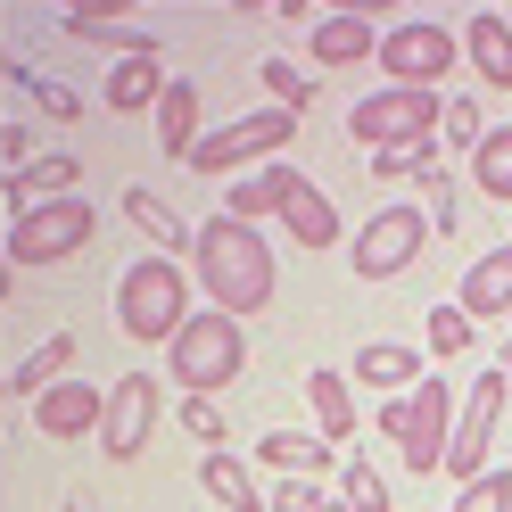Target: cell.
<instances>
[{
    "label": "cell",
    "instance_id": "37",
    "mask_svg": "<svg viewBox=\"0 0 512 512\" xmlns=\"http://www.w3.org/2000/svg\"><path fill=\"white\" fill-rule=\"evenodd\" d=\"M0 157H9V174H25V124H9V133H0Z\"/></svg>",
    "mask_w": 512,
    "mask_h": 512
},
{
    "label": "cell",
    "instance_id": "29",
    "mask_svg": "<svg viewBox=\"0 0 512 512\" xmlns=\"http://www.w3.org/2000/svg\"><path fill=\"white\" fill-rule=\"evenodd\" d=\"M455 512H512V471H479V479H463V496H455Z\"/></svg>",
    "mask_w": 512,
    "mask_h": 512
},
{
    "label": "cell",
    "instance_id": "20",
    "mask_svg": "<svg viewBox=\"0 0 512 512\" xmlns=\"http://www.w3.org/2000/svg\"><path fill=\"white\" fill-rule=\"evenodd\" d=\"M347 380H364V389H405V380H422V356L397 347V339H364V356H356Z\"/></svg>",
    "mask_w": 512,
    "mask_h": 512
},
{
    "label": "cell",
    "instance_id": "7",
    "mask_svg": "<svg viewBox=\"0 0 512 512\" xmlns=\"http://www.w3.org/2000/svg\"><path fill=\"white\" fill-rule=\"evenodd\" d=\"M422 248H430V215L413 207V199H397V207H380L364 232H356V273L364 281H397Z\"/></svg>",
    "mask_w": 512,
    "mask_h": 512
},
{
    "label": "cell",
    "instance_id": "9",
    "mask_svg": "<svg viewBox=\"0 0 512 512\" xmlns=\"http://www.w3.org/2000/svg\"><path fill=\"white\" fill-rule=\"evenodd\" d=\"M290 141H298V116H290V108H256V116H240V124H223V133H207L190 166H199V174H232V166L273 157V149H290Z\"/></svg>",
    "mask_w": 512,
    "mask_h": 512
},
{
    "label": "cell",
    "instance_id": "28",
    "mask_svg": "<svg viewBox=\"0 0 512 512\" xmlns=\"http://www.w3.org/2000/svg\"><path fill=\"white\" fill-rule=\"evenodd\" d=\"M471 182L488 190V199H512V124H504V133H488V141L471 149Z\"/></svg>",
    "mask_w": 512,
    "mask_h": 512
},
{
    "label": "cell",
    "instance_id": "35",
    "mask_svg": "<svg viewBox=\"0 0 512 512\" xmlns=\"http://www.w3.org/2000/svg\"><path fill=\"white\" fill-rule=\"evenodd\" d=\"M446 133H455V141H488V116H479V100H446Z\"/></svg>",
    "mask_w": 512,
    "mask_h": 512
},
{
    "label": "cell",
    "instance_id": "12",
    "mask_svg": "<svg viewBox=\"0 0 512 512\" xmlns=\"http://www.w3.org/2000/svg\"><path fill=\"white\" fill-rule=\"evenodd\" d=\"M34 422H42V438L75 446V438H91V430L108 422V397L91 389V380H58L50 397H34Z\"/></svg>",
    "mask_w": 512,
    "mask_h": 512
},
{
    "label": "cell",
    "instance_id": "10",
    "mask_svg": "<svg viewBox=\"0 0 512 512\" xmlns=\"http://www.w3.org/2000/svg\"><path fill=\"white\" fill-rule=\"evenodd\" d=\"M157 413H166V397H157V372H124L108 380V422H100V446H108V463H133L149 430H157Z\"/></svg>",
    "mask_w": 512,
    "mask_h": 512
},
{
    "label": "cell",
    "instance_id": "30",
    "mask_svg": "<svg viewBox=\"0 0 512 512\" xmlns=\"http://www.w3.org/2000/svg\"><path fill=\"white\" fill-rule=\"evenodd\" d=\"M256 75H265V91H273V108H290V116H306V100H314V83L290 67V58H265V67H256Z\"/></svg>",
    "mask_w": 512,
    "mask_h": 512
},
{
    "label": "cell",
    "instance_id": "23",
    "mask_svg": "<svg viewBox=\"0 0 512 512\" xmlns=\"http://www.w3.org/2000/svg\"><path fill=\"white\" fill-rule=\"evenodd\" d=\"M306 405H314V422H323V438H347V430H356L347 372H306Z\"/></svg>",
    "mask_w": 512,
    "mask_h": 512
},
{
    "label": "cell",
    "instance_id": "2",
    "mask_svg": "<svg viewBox=\"0 0 512 512\" xmlns=\"http://www.w3.org/2000/svg\"><path fill=\"white\" fill-rule=\"evenodd\" d=\"M116 323L124 339H141V347H174L182 323H190V281L174 256H141V265H124L116 281Z\"/></svg>",
    "mask_w": 512,
    "mask_h": 512
},
{
    "label": "cell",
    "instance_id": "38",
    "mask_svg": "<svg viewBox=\"0 0 512 512\" xmlns=\"http://www.w3.org/2000/svg\"><path fill=\"white\" fill-rule=\"evenodd\" d=\"M67 512H91V504H83V496H75V504H67Z\"/></svg>",
    "mask_w": 512,
    "mask_h": 512
},
{
    "label": "cell",
    "instance_id": "21",
    "mask_svg": "<svg viewBox=\"0 0 512 512\" xmlns=\"http://www.w3.org/2000/svg\"><path fill=\"white\" fill-rule=\"evenodd\" d=\"M199 488H207L223 512H265V504H256V479H248V463H240V455H223V446L199 463Z\"/></svg>",
    "mask_w": 512,
    "mask_h": 512
},
{
    "label": "cell",
    "instance_id": "34",
    "mask_svg": "<svg viewBox=\"0 0 512 512\" xmlns=\"http://www.w3.org/2000/svg\"><path fill=\"white\" fill-rule=\"evenodd\" d=\"M273 512H347V496H323L314 479H290V488L273 496Z\"/></svg>",
    "mask_w": 512,
    "mask_h": 512
},
{
    "label": "cell",
    "instance_id": "39",
    "mask_svg": "<svg viewBox=\"0 0 512 512\" xmlns=\"http://www.w3.org/2000/svg\"><path fill=\"white\" fill-rule=\"evenodd\" d=\"M504 380H512V372H504Z\"/></svg>",
    "mask_w": 512,
    "mask_h": 512
},
{
    "label": "cell",
    "instance_id": "27",
    "mask_svg": "<svg viewBox=\"0 0 512 512\" xmlns=\"http://www.w3.org/2000/svg\"><path fill=\"white\" fill-rule=\"evenodd\" d=\"M256 455H265L273 471H323L331 446H314L306 430H265V438H256Z\"/></svg>",
    "mask_w": 512,
    "mask_h": 512
},
{
    "label": "cell",
    "instance_id": "24",
    "mask_svg": "<svg viewBox=\"0 0 512 512\" xmlns=\"http://www.w3.org/2000/svg\"><path fill=\"white\" fill-rule=\"evenodd\" d=\"M67 364H75V339L58 331L50 347H34V356H25V364L9 372V389H17V397H50V389H58V372H67Z\"/></svg>",
    "mask_w": 512,
    "mask_h": 512
},
{
    "label": "cell",
    "instance_id": "3",
    "mask_svg": "<svg viewBox=\"0 0 512 512\" xmlns=\"http://www.w3.org/2000/svg\"><path fill=\"white\" fill-rule=\"evenodd\" d=\"M356 141L372 149V157H397V149H438V124H446V108H438V91H372V100H356Z\"/></svg>",
    "mask_w": 512,
    "mask_h": 512
},
{
    "label": "cell",
    "instance_id": "4",
    "mask_svg": "<svg viewBox=\"0 0 512 512\" xmlns=\"http://www.w3.org/2000/svg\"><path fill=\"white\" fill-rule=\"evenodd\" d=\"M248 372V339H240V314H190L182 339H174V380L190 397H207V389H232V380Z\"/></svg>",
    "mask_w": 512,
    "mask_h": 512
},
{
    "label": "cell",
    "instance_id": "16",
    "mask_svg": "<svg viewBox=\"0 0 512 512\" xmlns=\"http://www.w3.org/2000/svg\"><path fill=\"white\" fill-rule=\"evenodd\" d=\"M166 58L157 50H141V58H116V75H108V108H157L166 100Z\"/></svg>",
    "mask_w": 512,
    "mask_h": 512
},
{
    "label": "cell",
    "instance_id": "8",
    "mask_svg": "<svg viewBox=\"0 0 512 512\" xmlns=\"http://www.w3.org/2000/svg\"><path fill=\"white\" fill-rule=\"evenodd\" d=\"M446 430H455V389H446V380H413V397H405V430H397L413 479H438V471H446V446H455Z\"/></svg>",
    "mask_w": 512,
    "mask_h": 512
},
{
    "label": "cell",
    "instance_id": "6",
    "mask_svg": "<svg viewBox=\"0 0 512 512\" xmlns=\"http://www.w3.org/2000/svg\"><path fill=\"white\" fill-rule=\"evenodd\" d=\"M91 232H100V215L83 199H50V207L9 223V265H58V256H75Z\"/></svg>",
    "mask_w": 512,
    "mask_h": 512
},
{
    "label": "cell",
    "instance_id": "14",
    "mask_svg": "<svg viewBox=\"0 0 512 512\" xmlns=\"http://www.w3.org/2000/svg\"><path fill=\"white\" fill-rule=\"evenodd\" d=\"M356 58H380V34H372V17H323L314 25V67H356Z\"/></svg>",
    "mask_w": 512,
    "mask_h": 512
},
{
    "label": "cell",
    "instance_id": "33",
    "mask_svg": "<svg viewBox=\"0 0 512 512\" xmlns=\"http://www.w3.org/2000/svg\"><path fill=\"white\" fill-rule=\"evenodd\" d=\"M347 512H389V479L372 463H347Z\"/></svg>",
    "mask_w": 512,
    "mask_h": 512
},
{
    "label": "cell",
    "instance_id": "19",
    "mask_svg": "<svg viewBox=\"0 0 512 512\" xmlns=\"http://www.w3.org/2000/svg\"><path fill=\"white\" fill-rule=\"evenodd\" d=\"M281 223H290V240H298V248H331V240H339V207H331L314 182H298V190H290Z\"/></svg>",
    "mask_w": 512,
    "mask_h": 512
},
{
    "label": "cell",
    "instance_id": "11",
    "mask_svg": "<svg viewBox=\"0 0 512 512\" xmlns=\"http://www.w3.org/2000/svg\"><path fill=\"white\" fill-rule=\"evenodd\" d=\"M504 389H512L504 372H488V380L471 389L463 430H455V446H446V471H455V479H479V471H488V455H496V422H504Z\"/></svg>",
    "mask_w": 512,
    "mask_h": 512
},
{
    "label": "cell",
    "instance_id": "26",
    "mask_svg": "<svg viewBox=\"0 0 512 512\" xmlns=\"http://www.w3.org/2000/svg\"><path fill=\"white\" fill-rule=\"evenodd\" d=\"M58 25H67L75 42H100V50H116V58H141V50H157L149 34H133V25H116V17H91V9H67Z\"/></svg>",
    "mask_w": 512,
    "mask_h": 512
},
{
    "label": "cell",
    "instance_id": "22",
    "mask_svg": "<svg viewBox=\"0 0 512 512\" xmlns=\"http://www.w3.org/2000/svg\"><path fill=\"white\" fill-rule=\"evenodd\" d=\"M124 215H133V223H141V232H149L157 248H199V232H190V223H182L166 199H157V190H141V182L124 190Z\"/></svg>",
    "mask_w": 512,
    "mask_h": 512
},
{
    "label": "cell",
    "instance_id": "17",
    "mask_svg": "<svg viewBox=\"0 0 512 512\" xmlns=\"http://www.w3.org/2000/svg\"><path fill=\"white\" fill-rule=\"evenodd\" d=\"M157 141H166V157H199V83H182L174 75V91L157 100Z\"/></svg>",
    "mask_w": 512,
    "mask_h": 512
},
{
    "label": "cell",
    "instance_id": "32",
    "mask_svg": "<svg viewBox=\"0 0 512 512\" xmlns=\"http://www.w3.org/2000/svg\"><path fill=\"white\" fill-rule=\"evenodd\" d=\"M9 83H17V91H34V100H42V116H50V124H75V108H83V100H75L67 83H34V75H25V67H9Z\"/></svg>",
    "mask_w": 512,
    "mask_h": 512
},
{
    "label": "cell",
    "instance_id": "15",
    "mask_svg": "<svg viewBox=\"0 0 512 512\" xmlns=\"http://www.w3.org/2000/svg\"><path fill=\"white\" fill-rule=\"evenodd\" d=\"M463 50H471V67L488 75L496 91H512V25H504L496 9H479V17L463 25Z\"/></svg>",
    "mask_w": 512,
    "mask_h": 512
},
{
    "label": "cell",
    "instance_id": "31",
    "mask_svg": "<svg viewBox=\"0 0 512 512\" xmlns=\"http://www.w3.org/2000/svg\"><path fill=\"white\" fill-rule=\"evenodd\" d=\"M430 347H438V364L463 356V347H471V314L463 306H430Z\"/></svg>",
    "mask_w": 512,
    "mask_h": 512
},
{
    "label": "cell",
    "instance_id": "25",
    "mask_svg": "<svg viewBox=\"0 0 512 512\" xmlns=\"http://www.w3.org/2000/svg\"><path fill=\"white\" fill-rule=\"evenodd\" d=\"M298 182H306V174H290V166H273V174H256V182H232V215H240V223H248V215H281Z\"/></svg>",
    "mask_w": 512,
    "mask_h": 512
},
{
    "label": "cell",
    "instance_id": "5",
    "mask_svg": "<svg viewBox=\"0 0 512 512\" xmlns=\"http://www.w3.org/2000/svg\"><path fill=\"white\" fill-rule=\"evenodd\" d=\"M455 50H463V42L446 34V25L405 17V25H389V34H380V67H389L397 91H438L446 67H455Z\"/></svg>",
    "mask_w": 512,
    "mask_h": 512
},
{
    "label": "cell",
    "instance_id": "1",
    "mask_svg": "<svg viewBox=\"0 0 512 512\" xmlns=\"http://www.w3.org/2000/svg\"><path fill=\"white\" fill-rule=\"evenodd\" d=\"M199 273H207V298L223 306V314H265V298H273V248L248 232L240 215H215V223H199Z\"/></svg>",
    "mask_w": 512,
    "mask_h": 512
},
{
    "label": "cell",
    "instance_id": "13",
    "mask_svg": "<svg viewBox=\"0 0 512 512\" xmlns=\"http://www.w3.org/2000/svg\"><path fill=\"white\" fill-rule=\"evenodd\" d=\"M455 306L471 314V323H504V314H512V240L488 248V256L463 273V298H455Z\"/></svg>",
    "mask_w": 512,
    "mask_h": 512
},
{
    "label": "cell",
    "instance_id": "18",
    "mask_svg": "<svg viewBox=\"0 0 512 512\" xmlns=\"http://www.w3.org/2000/svg\"><path fill=\"white\" fill-rule=\"evenodd\" d=\"M75 182H83L75 157H42V166L9 174V207H17V215H34V199H42V207H50V199H75Z\"/></svg>",
    "mask_w": 512,
    "mask_h": 512
},
{
    "label": "cell",
    "instance_id": "36",
    "mask_svg": "<svg viewBox=\"0 0 512 512\" xmlns=\"http://www.w3.org/2000/svg\"><path fill=\"white\" fill-rule=\"evenodd\" d=\"M182 430H190V438H223V413H215L207 397H190V405H182Z\"/></svg>",
    "mask_w": 512,
    "mask_h": 512
}]
</instances>
